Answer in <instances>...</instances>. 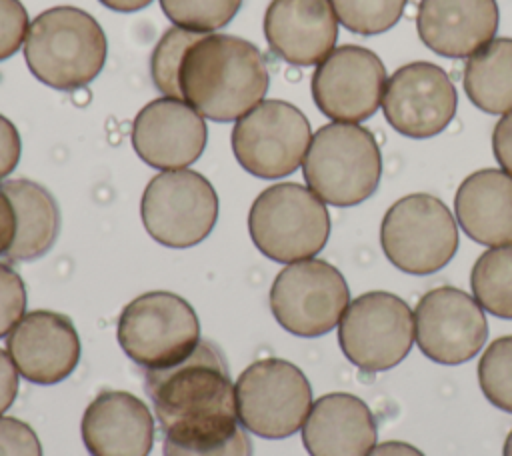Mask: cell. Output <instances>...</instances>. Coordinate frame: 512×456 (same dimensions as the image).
Masks as SVG:
<instances>
[{
  "mask_svg": "<svg viewBox=\"0 0 512 456\" xmlns=\"http://www.w3.org/2000/svg\"><path fill=\"white\" fill-rule=\"evenodd\" d=\"M144 386L160 430L172 442L214 444L230 438L240 426L226 360L208 340H200L172 366L146 370Z\"/></svg>",
  "mask_w": 512,
  "mask_h": 456,
  "instance_id": "1",
  "label": "cell"
},
{
  "mask_svg": "<svg viewBox=\"0 0 512 456\" xmlns=\"http://www.w3.org/2000/svg\"><path fill=\"white\" fill-rule=\"evenodd\" d=\"M178 84L182 100L202 118L232 122L262 102L270 76L256 44L210 32L184 54Z\"/></svg>",
  "mask_w": 512,
  "mask_h": 456,
  "instance_id": "2",
  "label": "cell"
},
{
  "mask_svg": "<svg viewBox=\"0 0 512 456\" xmlns=\"http://www.w3.org/2000/svg\"><path fill=\"white\" fill-rule=\"evenodd\" d=\"M108 42L98 20L76 6H54L40 12L24 40L28 70L56 90L90 84L104 68Z\"/></svg>",
  "mask_w": 512,
  "mask_h": 456,
  "instance_id": "3",
  "label": "cell"
},
{
  "mask_svg": "<svg viewBox=\"0 0 512 456\" xmlns=\"http://www.w3.org/2000/svg\"><path fill=\"white\" fill-rule=\"evenodd\" d=\"M308 188L326 204L356 206L368 200L382 176V154L374 134L352 122L320 126L302 162Z\"/></svg>",
  "mask_w": 512,
  "mask_h": 456,
  "instance_id": "4",
  "label": "cell"
},
{
  "mask_svg": "<svg viewBox=\"0 0 512 456\" xmlns=\"http://www.w3.org/2000/svg\"><path fill=\"white\" fill-rule=\"evenodd\" d=\"M248 232L266 258L292 264L314 258L326 246L330 214L310 188L280 182L262 190L252 202Z\"/></svg>",
  "mask_w": 512,
  "mask_h": 456,
  "instance_id": "5",
  "label": "cell"
},
{
  "mask_svg": "<svg viewBox=\"0 0 512 456\" xmlns=\"http://www.w3.org/2000/svg\"><path fill=\"white\" fill-rule=\"evenodd\" d=\"M384 256L406 274L426 276L442 270L458 250V226L448 206L432 194L396 200L380 224Z\"/></svg>",
  "mask_w": 512,
  "mask_h": 456,
  "instance_id": "6",
  "label": "cell"
},
{
  "mask_svg": "<svg viewBox=\"0 0 512 456\" xmlns=\"http://www.w3.org/2000/svg\"><path fill=\"white\" fill-rule=\"evenodd\" d=\"M116 338L132 362L156 370L184 360L196 348L200 322L182 296L156 290L140 294L124 306Z\"/></svg>",
  "mask_w": 512,
  "mask_h": 456,
  "instance_id": "7",
  "label": "cell"
},
{
  "mask_svg": "<svg viewBox=\"0 0 512 456\" xmlns=\"http://www.w3.org/2000/svg\"><path fill=\"white\" fill-rule=\"evenodd\" d=\"M234 392L238 422L268 440L296 434L312 408L308 378L296 364L282 358L252 362L238 376Z\"/></svg>",
  "mask_w": 512,
  "mask_h": 456,
  "instance_id": "8",
  "label": "cell"
},
{
  "mask_svg": "<svg viewBox=\"0 0 512 456\" xmlns=\"http://www.w3.org/2000/svg\"><path fill=\"white\" fill-rule=\"evenodd\" d=\"M140 216L146 232L168 248L200 244L218 220V194L200 172L162 170L144 188Z\"/></svg>",
  "mask_w": 512,
  "mask_h": 456,
  "instance_id": "9",
  "label": "cell"
},
{
  "mask_svg": "<svg viewBox=\"0 0 512 456\" xmlns=\"http://www.w3.org/2000/svg\"><path fill=\"white\" fill-rule=\"evenodd\" d=\"M344 356L364 372L400 364L414 344V312L396 294L374 290L356 296L338 322Z\"/></svg>",
  "mask_w": 512,
  "mask_h": 456,
  "instance_id": "10",
  "label": "cell"
},
{
  "mask_svg": "<svg viewBox=\"0 0 512 456\" xmlns=\"http://www.w3.org/2000/svg\"><path fill=\"white\" fill-rule=\"evenodd\" d=\"M230 140L246 172L274 180L292 174L304 162L312 130L300 108L270 98L236 120Z\"/></svg>",
  "mask_w": 512,
  "mask_h": 456,
  "instance_id": "11",
  "label": "cell"
},
{
  "mask_svg": "<svg viewBox=\"0 0 512 456\" xmlns=\"http://www.w3.org/2000/svg\"><path fill=\"white\" fill-rule=\"evenodd\" d=\"M348 304L350 290L342 272L318 258L288 264L270 288L276 322L302 338H316L336 328Z\"/></svg>",
  "mask_w": 512,
  "mask_h": 456,
  "instance_id": "12",
  "label": "cell"
},
{
  "mask_svg": "<svg viewBox=\"0 0 512 456\" xmlns=\"http://www.w3.org/2000/svg\"><path fill=\"white\" fill-rule=\"evenodd\" d=\"M384 62L356 44L334 48L314 70L310 90L318 110L334 122L358 124L382 104L386 88Z\"/></svg>",
  "mask_w": 512,
  "mask_h": 456,
  "instance_id": "13",
  "label": "cell"
},
{
  "mask_svg": "<svg viewBox=\"0 0 512 456\" xmlns=\"http://www.w3.org/2000/svg\"><path fill=\"white\" fill-rule=\"evenodd\" d=\"M414 338L432 362L448 366L468 362L488 338L484 308L460 288H432L414 308Z\"/></svg>",
  "mask_w": 512,
  "mask_h": 456,
  "instance_id": "14",
  "label": "cell"
},
{
  "mask_svg": "<svg viewBox=\"0 0 512 456\" xmlns=\"http://www.w3.org/2000/svg\"><path fill=\"white\" fill-rule=\"evenodd\" d=\"M386 122L402 136L424 140L440 134L458 108L456 88L438 64L418 60L394 70L382 96Z\"/></svg>",
  "mask_w": 512,
  "mask_h": 456,
  "instance_id": "15",
  "label": "cell"
},
{
  "mask_svg": "<svg viewBox=\"0 0 512 456\" xmlns=\"http://www.w3.org/2000/svg\"><path fill=\"white\" fill-rule=\"evenodd\" d=\"M132 148L152 168L180 170L204 152V118L182 98H156L140 108L132 122Z\"/></svg>",
  "mask_w": 512,
  "mask_h": 456,
  "instance_id": "16",
  "label": "cell"
},
{
  "mask_svg": "<svg viewBox=\"0 0 512 456\" xmlns=\"http://www.w3.org/2000/svg\"><path fill=\"white\" fill-rule=\"evenodd\" d=\"M6 352L20 376L48 386L74 372L80 360V340L68 316L34 310L24 314L10 330Z\"/></svg>",
  "mask_w": 512,
  "mask_h": 456,
  "instance_id": "17",
  "label": "cell"
},
{
  "mask_svg": "<svg viewBox=\"0 0 512 456\" xmlns=\"http://www.w3.org/2000/svg\"><path fill=\"white\" fill-rule=\"evenodd\" d=\"M270 50L294 66H318L336 46L338 18L328 0H272L264 12Z\"/></svg>",
  "mask_w": 512,
  "mask_h": 456,
  "instance_id": "18",
  "label": "cell"
},
{
  "mask_svg": "<svg viewBox=\"0 0 512 456\" xmlns=\"http://www.w3.org/2000/svg\"><path fill=\"white\" fill-rule=\"evenodd\" d=\"M496 0H420L416 30L426 48L444 58H468L494 40Z\"/></svg>",
  "mask_w": 512,
  "mask_h": 456,
  "instance_id": "19",
  "label": "cell"
},
{
  "mask_svg": "<svg viewBox=\"0 0 512 456\" xmlns=\"http://www.w3.org/2000/svg\"><path fill=\"white\" fill-rule=\"evenodd\" d=\"M82 440L92 456H148L154 418L130 392L104 390L84 410Z\"/></svg>",
  "mask_w": 512,
  "mask_h": 456,
  "instance_id": "20",
  "label": "cell"
},
{
  "mask_svg": "<svg viewBox=\"0 0 512 456\" xmlns=\"http://www.w3.org/2000/svg\"><path fill=\"white\" fill-rule=\"evenodd\" d=\"M376 438L372 410L348 392L320 396L302 424V442L310 456H366Z\"/></svg>",
  "mask_w": 512,
  "mask_h": 456,
  "instance_id": "21",
  "label": "cell"
},
{
  "mask_svg": "<svg viewBox=\"0 0 512 456\" xmlns=\"http://www.w3.org/2000/svg\"><path fill=\"white\" fill-rule=\"evenodd\" d=\"M456 222L484 246L512 244V176L498 168L468 174L454 196Z\"/></svg>",
  "mask_w": 512,
  "mask_h": 456,
  "instance_id": "22",
  "label": "cell"
},
{
  "mask_svg": "<svg viewBox=\"0 0 512 456\" xmlns=\"http://www.w3.org/2000/svg\"><path fill=\"white\" fill-rule=\"evenodd\" d=\"M2 188L16 216L14 240L4 258L28 262L44 256L54 246L60 230V210L54 196L42 184L26 178L6 180Z\"/></svg>",
  "mask_w": 512,
  "mask_h": 456,
  "instance_id": "23",
  "label": "cell"
},
{
  "mask_svg": "<svg viewBox=\"0 0 512 456\" xmlns=\"http://www.w3.org/2000/svg\"><path fill=\"white\" fill-rule=\"evenodd\" d=\"M462 86L470 102L488 114L512 110V38H496L468 56Z\"/></svg>",
  "mask_w": 512,
  "mask_h": 456,
  "instance_id": "24",
  "label": "cell"
},
{
  "mask_svg": "<svg viewBox=\"0 0 512 456\" xmlns=\"http://www.w3.org/2000/svg\"><path fill=\"white\" fill-rule=\"evenodd\" d=\"M470 286L486 312L512 320V244L482 252L472 266Z\"/></svg>",
  "mask_w": 512,
  "mask_h": 456,
  "instance_id": "25",
  "label": "cell"
},
{
  "mask_svg": "<svg viewBox=\"0 0 512 456\" xmlns=\"http://www.w3.org/2000/svg\"><path fill=\"white\" fill-rule=\"evenodd\" d=\"M204 36L206 32H196L182 26H172L162 34L150 58V76L160 94L168 98H182L178 84L180 62L188 48Z\"/></svg>",
  "mask_w": 512,
  "mask_h": 456,
  "instance_id": "26",
  "label": "cell"
},
{
  "mask_svg": "<svg viewBox=\"0 0 512 456\" xmlns=\"http://www.w3.org/2000/svg\"><path fill=\"white\" fill-rule=\"evenodd\" d=\"M338 22L362 36L382 34L396 26L408 0H328Z\"/></svg>",
  "mask_w": 512,
  "mask_h": 456,
  "instance_id": "27",
  "label": "cell"
},
{
  "mask_svg": "<svg viewBox=\"0 0 512 456\" xmlns=\"http://www.w3.org/2000/svg\"><path fill=\"white\" fill-rule=\"evenodd\" d=\"M478 384L488 402L512 412V336H500L478 360Z\"/></svg>",
  "mask_w": 512,
  "mask_h": 456,
  "instance_id": "28",
  "label": "cell"
},
{
  "mask_svg": "<svg viewBox=\"0 0 512 456\" xmlns=\"http://www.w3.org/2000/svg\"><path fill=\"white\" fill-rule=\"evenodd\" d=\"M160 6L176 26L210 34L238 14L242 0H160Z\"/></svg>",
  "mask_w": 512,
  "mask_h": 456,
  "instance_id": "29",
  "label": "cell"
},
{
  "mask_svg": "<svg viewBox=\"0 0 512 456\" xmlns=\"http://www.w3.org/2000/svg\"><path fill=\"white\" fill-rule=\"evenodd\" d=\"M26 312V286L20 274L0 262V338L20 322Z\"/></svg>",
  "mask_w": 512,
  "mask_h": 456,
  "instance_id": "30",
  "label": "cell"
},
{
  "mask_svg": "<svg viewBox=\"0 0 512 456\" xmlns=\"http://www.w3.org/2000/svg\"><path fill=\"white\" fill-rule=\"evenodd\" d=\"M30 22L20 0H0V62L14 56L26 40Z\"/></svg>",
  "mask_w": 512,
  "mask_h": 456,
  "instance_id": "31",
  "label": "cell"
},
{
  "mask_svg": "<svg viewBox=\"0 0 512 456\" xmlns=\"http://www.w3.org/2000/svg\"><path fill=\"white\" fill-rule=\"evenodd\" d=\"M162 454L164 456H252V442L246 434V428L238 426L230 438L214 444H202V446H184L164 438Z\"/></svg>",
  "mask_w": 512,
  "mask_h": 456,
  "instance_id": "32",
  "label": "cell"
},
{
  "mask_svg": "<svg viewBox=\"0 0 512 456\" xmlns=\"http://www.w3.org/2000/svg\"><path fill=\"white\" fill-rule=\"evenodd\" d=\"M0 456H42L36 432L18 418L0 416Z\"/></svg>",
  "mask_w": 512,
  "mask_h": 456,
  "instance_id": "33",
  "label": "cell"
},
{
  "mask_svg": "<svg viewBox=\"0 0 512 456\" xmlns=\"http://www.w3.org/2000/svg\"><path fill=\"white\" fill-rule=\"evenodd\" d=\"M22 152L20 134L12 120L0 114V180L6 178L18 164Z\"/></svg>",
  "mask_w": 512,
  "mask_h": 456,
  "instance_id": "34",
  "label": "cell"
},
{
  "mask_svg": "<svg viewBox=\"0 0 512 456\" xmlns=\"http://www.w3.org/2000/svg\"><path fill=\"white\" fill-rule=\"evenodd\" d=\"M492 152L500 168L512 176V110L502 114L492 130Z\"/></svg>",
  "mask_w": 512,
  "mask_h": 456,
  "instance_id": "35",
  "label": "cell"
},
{
  "mask_svg": "<svg viewBox=\"0 0 512 456\" xmlns=\"http://www.w3.org/2000/svg\"><path fill=\"white\" fill-rule=\"evenodd\" d=\"M16 392H18V370L12 358L8 356V352L0 348V414L10 408V404L16 398Z\"/></svg>",
  "mask_w": 512,
  "mask_h": 456,
  "instance_id": "36",
  "label": "cell"
},
{
  "mask_svg": "<svg viewBox=\"0 0 512 456\" xmlns=\"http://www.w3.org/2000/svg\"><path fill=\"white\" fill-rule=\"evenodd\" d=\"M14 232H16L14 208H12L8 194L4 192V188L0 184V256H4L6 250L10 248V244L14 240Z\"/></svg>",
  "mask_w": 512,
  "mask_h": 456,
  "instance_id": "37",
  "label": "cell"
},
{
  "mask_svg": "<svg viewBox=\"0 0 512 456\" xmlns=\"http://www.w3.org/2000/svg\"><path fill=\"white\" fill-rule=\"evenodd\" d=\"M366 456H424L416 446L400 440H388L382 444H376Z\"/></svg>",
  "mask_w": 512,
  "mask_h": 456,
  "instance_id": "38",
  "label": "cell"
},
{
  "mask_svg": "<svg viewBox=\"0 0 512 456\" xmlns=\"http://www.w3.org/2000/svg\"><path fill=\"white\" fill-rule=\"evenodd\" d=\"M98 2L114 12H136L146 8L152 0H98Z\"/></svg>",
  "mask_w": 512,
  "mask_h": 456,
  "instance_id": "39",
  "label": "cell"
},
{
  "mask_svg": "<svg viewBox=\"0 0 512 456\" xmlns=\"http://www.w3.org/2000/svg\"><path fill=\"white\" fill-rule=\"evenodd\" d=\"M502 456H512V430L508 432L506 440H504V448H502Z\"/></svg>",
  "mask_w": 512,
  "mask_h": 456,
  "instance_id": "40",
  "label": "cell"
}]
</instances>
